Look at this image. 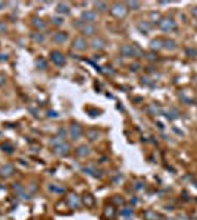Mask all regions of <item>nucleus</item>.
<instances>
[{
  "instance_id": "obj_1",
  "label": "nucleus",
  "mask_w": 197,
  "mask_h": 220,
  "mask_svg": "<svg viewBox=\"0 0 197 220\" xmlns=\"http://www.w3.org/2000/svg\"><path fill=\"white\" fill-rule=\"evenodd\" d=\"M128 12L126 9V4H122V3H113L110 6V13L116 18H124Z\"/></svg>"
},
{
  "instance_id": "obj_2",
  "label": "nucleus",
  "mask_w": 197,
  "mask_h": 220,
  "mask_svg": "<svg viewBox=\"0 0 197 220\" xmlns=\"http://www.w3.org/2000/svg\"><path fill=\"white\" fill-rule=\"evenodd\" d=\"M141 51L138 47H135V46H132V44H125V46H122L121 47V54L122 56H125V57H132V56H138Z\"/></svg>"
},
{
  "instance_id": "obj_3",
  "label": "nucleus",
  "mask_w": 197,
  "mask_h": 220,
  "mask_svg": "<svg viewBox=\"0 0 197 220\" xmlns=\"http://www.w3.org/2000/svg\"><path fill=\"white\" fill-rule=\"evenodd\" d=\"M50 60L57 66H63L65 65V56L60 51H52L50 53Z\"/></svg>"
},
{
  "instance_id": "obj_4",
  "label": "nucleus",
  "mask_w": 197,
  "mask_h": 220,
  "mask_svg": "<svg viewBox=\"0 0 197 220\" xmlns=\"http://www.w3.org/2000/svg\"><path fill=\"white\" fill-rule=\"evenodd\" d=\"M72 47H74L75 50H80V51L87 50V40H85L84 37H77V38L74 40Z\"/></svg>"
},
{
  "instance_id": "obj_5",
  "label": "nucleus",
  "mask_w": 197,
  "mask_h": 220,
  "mask_svg": "<svg viewBox=\"0 0 197 220\" xmlns=\"http://www.w3.org/2000/svg\"><path fill=\"white\" fill-rule=\"evenodd\" d=\"M159 27H161V30H163V31L175 30V22H174V19H171V18H165V19L159 21Z\"/></svg>"
},
{
  "instance_id": "obj_6",
  "label": "nucleus",
  "mask_w": 197,
  "mask_h": 220,
  "mask_svg": "<svg viewBox=\"0 0 197 220\" xmlns=\"http://www.w3.org/2000/svg\"><path fill=\"white\" fill-rule=\"evenodd\" d=\"M96 19H97V13H96L94 10H85V12L81 15V21L85 22V24H93Z\"/></svg>"
},
{
  "instance_id": "obj_7",
  "label": "nucleus",
  "mask_w": 197,
  "mask_h": 220,
  "mask_svg": "<svg viewBox=\"0 0 197 220\" xmlns=\"http://www.w3.org/2000/svg\"><path fill=\"white\" fill-rule=\"evenodd\" d=\"M66 203L69 204V207H71V208H78V207L81 205V200H80V197H78V195L71 194V195H68Z\"/></svg>"
},
{
  "instance_id": "obj_8",
  "label": "nucleus",
  "mask_w": 197,
  "mask_h": 220,
  "mask_svg": "<svg viewBox=\"0 0 197 220\" xmlns=\"http://www.w3.org/2000/svg\"><path fill=\"white\" fill-rule=\"evenodd\" d=\"M69 135L72 139H78L80 136L83 135V129L80 125H71L69 126Z\"/></svg>"
},
{
  "instance_id": "obj_9",
  "label": "nucleus",
  "mask_w": 197,
  "mask_h": 220,
  "mask_svg": "<svg viewBox=\"0 0 197 220\" xmlns=\"http://www.w3.org/2000/svg\"><path fill=\"white\" fill-rule=\"evenodd\" d=\"M54 153H56L57 156H68V154H69V145H68L66 142H63V144L54 147Z\"/></svg>"
},
{
  "instance_id": "obj_10",
  "label": "nucleus",
  "mask_w": 197,
  "mask_h": 220,
  "mask_svg": "<svg viewBox=\"0 0 197 220\" xmlns=\"http://www.w3.org/2000/svg\"><path fill=\"white\" fill-rule=\"evenodd\" d=\"M52 40H53L54 43L60 44V43H63V41L68 40V34H66V33H62V31H57V33H54V34L52 35Z\"/></svg>"
},
{
  "instance_id": "obj_11",
  "label": "nucleus",
  "mask_w": 197,
  "mask_h": 220,
  "mask_svg": "<svg viewBox=\"0 0 197 220\" xmlns=\"http://www.w3.org/2000/svg\"><path fill=\"white\" fill-rule=\"evenodd\" d=\"M80 30H81V33L84 35H93L96 33V27H94L93 24H85V25H83Z\"/></svg>"
},
{
  "instance_id": "obj_12",
  "label": "nucleus",
  "mask_w": 197,
  "mask_h": 220,
  "mask_svg": "<svg viewBox=\"0 0 197 220\" xmlns=\"http://www.w3.org/2000/svg\"><path fill=\"white\" fill-rule=\"evenodd\" d=\"M0 175L7 178V176H12L13 175V166L12 164H4L1 169H0Z\"/></svg>"
},
{
  "instance_id": "obj_13",
  "label": "nucleus",
  "mask_w": 197,
  "mask_h": 220,
  "mask_svg": "<svg viewBox=\"0 0 197 220\" xmlns=\"http://www.w3.org/2000/svg\"><path fill=\"white\" fill-rule=\"evenodd\" d=\"M91 47L93 49H99V50H102V49H105V40H102V38H94L93 40V43H91Z\"/></svg>"
},
{
  "instance_id": "obj_14",
  "label": "nucleus",
  "mask_w": 197,
  "mask_h": 220,
  "mask_svg": "<svg viewBox=\"0 0 197 220\" xmlns=\"http://www.w3.org/2000/svg\"><path fill=\"white\" fill-rule=\"evenodd\" d=\"M33 25L36 27L37 30H44V28H46L44 21H43V19H40V18H33Z\"/></svg>"
},
{
  "instance_id": "obj_15",
  "label": "nucleus",
  "mask_w": 197,
  "mask_h": 220,
  "mask_svg": "<svg viewBox=\"0 0 197 220\" xmlns=\"http://www.w3.org/2000/svg\"><path fill=\"white\" fill-rule=\"evenodd\" d=\"M77 156H80V157H85L87 154L90 153V148L87 147V145H81V147H78L77 148Z\"/></svg>"
},
{
  "instance_id": "obj_16",
  "label": "nucleus",
  "mask_w": 197,
  "mask_h": 220,
  "mask_svg": "<svg viewBox=\"0 0 197 220\" xmlns=\"http://www.w3.org/2000/svg\"><path fill=\"white\" fill-rule=\"evenodd\" d=\"M57 12L66 15V13H69V6H68L66 3H59V4H57Z\"/></svg>"
},
{
  "instance_id": "obj_17",
  "label": "nucleus",
  "mask_w": 197,
  "mask_h": 220,
  "mask_svg": "<svg viewBox=\"0 0 197 220\" xmlns=\"http://www.w3.org/2000/svg\"><path fill=\"white\" fill-rule=\"evenodd\" d=\"M50 144L53 145V147H57V145H60V144H63V136H53L52 139H50Z\"/></svg>"
},
{
  "instance_id": "obj_18",
  "label": "nucleus",
  "mask_w": 197,
  "mask_h": 220,
  "mask_svg": "<svg viewBox=\"0 0 197 220\" xmlns=\"http://www.w3.org/2000/svg\"><path fill=\"white\" fill-rule=\"evenodd\" d=\"M99 135H100V132H99V131H96V129H90L88 132H87V136H88L91 141L97 139V138H99Z\"/></svg>"
},
{
  "instance_id": "obj_19",
  "label": "nucleus",
  "mask_w": 197,
  "mask_h": 220,
  "mask_svg": "<svg viewBox=\"0 0 197 220\" xmlns=\"http://www.w3.org/2000/svg\"><path fill=\"white\" fill-rule=\"evenodd\" d=\"M94 6H96L100 12L108 10V3H105V1H96V3H94Z\"/></svg>"
},
{
  "instance_id": "obj_20",
  "label": "nucleus",
  "mask_w": 197,
  "mask_h": 220,
  "mask_svg": "<svg viewBox=\"0 0 197 220\" xmlns=\"http://www.w3.org/2000/svg\"><path fill=\"white\" fill-rule=\"evenodd\" d=\"M138 28H140L143 33H147V31L152 28V25H150V24H146V22H140V24H138Z\"/></svg>"
},
{
  "instance_id": "obj_21",
  "label": "nucleus",
  "mask_w": 197,
  "mask_h": 220,
  "mask_svg": "<svg viewBox=\"0 0 197 220\" xmlns=\"http://www.w3.org/2000/svg\"><path fill=\"white\" fill-rule=\"evenodd\" d=\"M33 38H34L36 41H38V43H43V41H44V35L38 34V33H34V34H33Z\"/></svg>"
},
{
  "instance_id": "obj_22",
  "label": "nucleus",
  "mask_w": 197,
  "mask_h": 220,
  "mask_svg": "<svg viewBox=\"0 0 197 220\" xmlns=\"http://www.w3.org/2000/svg\"><path fill=\"white\" fill-rule=\"evenodd\" d=\"M162 47V40H153L152 41V49H161Z\"/></svg>"
},
{
  "instance_id": "obj_23",
  "label": "nucleus",
  "mask_w": 197,
  "mask_h": 220,
  "mask_svg": "<svg viewBox=\"0 0 197 220\" xmlns=\"http://www.w3.org/2000/svg\"><path fill=\"white\" fill-rule=\"evenodd\" d=\"M52 22H53L54 25H62L63 24V16H54L52 19Z\"/></svg>"
},
{
  "instance_id": "obj_24",
  "label": "nucleus",
  "mask_w": 197,
  "mask_h": 220,
  "mask_svg": "<svg viewBox=\"0 0 197 220\" xmlns=\"http://www.w3.org/2000/svg\"><path fill=\"white\" fill-rule=\"evenodd\" d=\"M144 216H146V217H147L149 220H156L158 217H159V216H158V214H155L153 211H147V213H146Z\"/></svg>"
},
{
  "instance_id": "obj_25",
  "label": "nucleus",
  "mask_w": 197,
  "mask_h": 220,
  "mask_svg": "<svg viewBox=\"0 0 197 220\" xmlns=\"http://www.w3.org/2000/svg\"><path fill=\"white\" fill-rule=\"evenodd\" d=\"M84 203L87 204V205H93V204H94V200H93V197H91V195H85Z\"/></svg>"
},
{
  "instance_id": "obj_26",
  "label": "nucleus",
  "mask_w": 197,
  "mask_h": 220,
  "mask_svg": "<svg viewBox=\"0 0 197 220\" xmlns=\"http://www.w3.org/2000/svg\"><path fill=\"white\" fill-rule=\"evenodd\" d=\"M126 6H128V7H134V9H138L140 3H138V1H128V3H126Z\"/></svg>"
},
{
  "instance_id": "obj_27",
  "label": "nucleus",
  "mask_w": 197,
  "mask_h": 220,
  "mask_svg": "<svg viewBox=\"0 0 197 220\" xmlns=\"http://www.w3.org/2000/svg\"><path fill=\"white\" fill-rule=\"evenodd\" d=\"M106 216H110V217L115 216V210L112 207H106Z\"/></svg>"
},
{
  "instance_id": "obj_28",
  "label": "nucleus",
  "mask_w": 197,
  "mask_h": 220,
  "mask_svg": "<svg viewBox=\"0 0 197 220\" xmlns=\"http://www.w3.org/2000/svg\"><path fill=\"white\" fill-rule=\"evenodd\" d=\"M121 213H122L124 216H131V214H132V208H129V207H126L125 210H122Z\"/></svg>"
},
{
  "instance_id": "obj_29",
  "label": "nucleus",
  "mask_w": 197,
  "mask_h": 220,
  "mask_svg": "<svg viewBox=\"0 0 197 220\" xmlns=\"http://www.w3.org/2000/svg\"><path fill=\"white\" fill-rule=\"evenodd\" d=\"M41 65V69H46V62H44V59H37V66H40Z\"/></svg>"
},
{
  "instance_id": "obj_30",
  "label": "nucleus",
  "mask_w": 197,
  "mask_h": 220,
  "mask_svg": "<svg viewBox=\"0 0 197 220\" xmlns=\"http://www.w3.org/2000/svg\"><path fill=\"white\" fill-rule=\"evenodd\" d=\"M49 189H50V191H53V192H62V191H63V188H57L56 185H52Z\"/></svg>"
},
{
  "instance_id": "obj_31",
  "label": "nucleus",
  "mask_w": 197,
  "mask_h": 220,
  "mask_svg": "<svg viewBox=\"0 0 197 220\" xmlns=\"http://www.w3.org/2000/svg\"><path fill=\"white\" fill-rule=\"evenodd\" d=\"M4 82H6V76H4L3 73H0V87L4 85Z\"/></svg>"
},
{
  "instance_id": "obj_32",
  "label": "nucleus",
  "mask_w": 197,
  "mask_h": 220,
  "mask_svg": "<svg viewBox=\"0 0 197 220\" xmlns=\"http://www.w3.org/2000/svg\"><path fill=\"white\" fill-rule=\"evenodd\" d=\"M4 30H6V25H4V24H3V22L0 21V33H3Z\"/></svg>"
},
{
  "instance_id": "obj_33",
  "label": "nucleus",
  "mask_w": 197,
  "mask_h": 220,
  "mask_svg": "<svg viewBox=\"0 0 197 220\" xmlns=\"http://www.w3.org/2000/svg\"><path fill=\"white\" fill-rule=\"evenodd\" d=\"M49 116L50 118H57V113L56 112H49Z\"/></svg>"
},
{
  "instance_id": "obj_34",
  "label": "nucleus",
  "mask_w": 197,
  "mask_h": 220,
  "mask_svg": "<svg viewBox=\"0 0 197 220\" xmlns=\"http://www.w3.org/2000/svg\"><path fill=\"white\" fill-rule=\"evenodd\" d=\"M131 70H138V63H135V65H131Z\"/></svg>"
},
{
  "instance_id": "obj_35",
  "label": "nucleus",
  "mask_w": 197,
  "mask_h": 220,
  "mask_svg": "<svg viewBox=\"0 0 197 220\" xmlns=\"http://www.w3.org/2000/svg\"><path fill=\"white\" fill-rule=\"evenodd\" d=\"M7 59V54H0V60H6Z\"/></svg>"
},
{
  "instance_id": "obj_36",
  "label": "nucleus",
  "mask_w": 197,
  "mask_h": 220,
  "mask_svg": "<svg viewBox=\"0 0 197 220\" xmlns=\"http://www.w3.org/2000/svg\"><path fill=\"white\" fill-rule=\"evenodd\" d=\"M3 7H4V3H3V1H0V9H3Z\"/></svg>"
},
{
  "instance_id": "obj_37",
  "label": "nucleus",
  "mask_w": 197,
  "mask_h": 220,
  "mask_svg": "<svg viewBox=\"0 0 197 220\" xmlns=\"http://www.w3.org/2000/svg\"><path fill=\"white\" fill-rule=\"evenodd\" d=\"M193 13H194V16H197V7H194V10H193Z\"/></svg>"
},
{
  "instance_id": "obj_38",
  "label": "nucleus",
  "mask_w": 197,
  "mask_h": 220,
  "mask_svg": "<svg viewBox=\"0 0 197 220\" xmlns=\"http://www.w3.org/2000/svg\"><path fill=\"white\" fill-rule=\"evenodd\" d=\"M194 24H196V25H197V21H196V22H194Z\"/></svg>"
}]
</instances>
